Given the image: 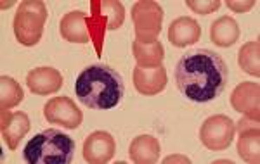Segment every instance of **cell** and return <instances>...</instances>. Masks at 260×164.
I'll list each match as a JSON object with an SVG mask.
<instances>
[{"label": "cell", "mask_w": 260, "mask_h": 164, "mask_svg": "<svg viewBox=\"0 0 260 164\" xmlns=\"http://www.w3.org/2000/svg\"><path fill=\"white\" fill-rule=\"evenodd\" d=\"M163 9L153 0H139L132 7V21L136 28V40L141 44H153L158 40L163 24Z\"/></svg>", "instance_id": "8992f818"}, {"label": "cell", "mask_w": 260, "mask_h": 164, "mask_svg": "<svg viewBox=\"0 0 260 164\" xmlns=\"http://www.w3.org/2000/svg\"><path fill=\"white\" fill-rule=\"evenodd\" d=\"M236 125L229 116L217 114L212 116L201 125L200 140L210 150H225L233 144Z\"/></svg>", "instance_id": "52a82bcc"}, {"label": "cell", "mask_w": 260, "mask_h": 164, "mask_svg": "<svg viewBox=\"0 0 260 164\" xmlns=\"http://www.w3.org/2000/svg\"><path fill=\"white\" fill-rule=\"evenodd\" d=\"M75 140L59 130H44L24 145L23 157L30 164H68L73 161Z\"/></svg>", "instance_id": "3957f363"}, {"label": "cell", "mask_w": 260, "mask_h": 164, "mask_svg": "<svg viewBox=\"0 0 260 164\" xmlns=\"http://www.w3.org/2000/svg\"><path fill=\"white\" fill-rule=\"evenodd\" d=\"M201 36V28L198 21L192 18H177L172 21L169 26V42L174 47H187V45H194Z\"/></svg>", "instance_id": "2e32d148"}, {"label": "cell", "mask_w": 260, "mask_h": 164, "mask_svg": "<svg viewBox=\"0 0 260 164\" xmlns=\"http://www.w3.org/2000/svg\"><path fill=\"white\" fill-rule=\"evenodd\" d=\"M116 144L108 132H94L85 138L83 144V159L90 164H104L115 155Z\"/></svg>", "instance_id": "8fae6325"}, {"label": "cell", "mask_w": 260, "mask_h": 164, "mask_svg": "<svg viewBox=\"0 0 260 164\" xmlns=\"http://www.w3.org/2000/svg\"><path fill=\"white\" fill-rule=\"evenodd\" d=\"M26 85L33 94H37V95L56 94L62 87V74L57 69L49 68V66L37 68L28 73Z\"/></svg>", "instance_id": "9a60e30c"}, {"label": "cell", "mask_w": 260, "mask_h": 164, "mask_svg": "<svg viewBox=\"0 0 260 164\" xmlns=\"http://www.w3.org/2000/svg\"><path fill=\"white\" fill-rule=\"evenodd\" d=\"M30 117L24 112L2 111V137L11 150H16L21 138L30 132Z\"/></svg>", "instance_id": "4fadbf2b"}, {"label": "cell", "mask_w": 260, "mask_h": 164, "mask_svg": "<svg viewBox=\"0 0 260 164\" xmlns=\"http://www.w3.org/2000/svg\"><path fill=\"white\" fill-rule=\"evenodd\" d=\"M231 106L234 111L245 114V117L260 119V87L253 81L240 83L231 94Z\"/></svg>", "instance_id": "9c48e42d"}, {"label": "cell", "mask_w": 260, "mask_h": 164, "mask_svg": "<svg viewBox=\"0 0 260 164\" xmlns=\"http://www.w3.org/2000/svg\"><path fill=\"white\" fill-rule=\"evenodd\" d=\"M23 88L16 79L9 76L0 78V111H9L11 107L23 102Z\"/></svg>", "instance_id": "44dd1931"}, {"label": "cell", "mask_w": 260, "mask_h": 164, "mask_svg": "<svg viewBox=\"0 0 260 164\" xmlns=\"http://www.w3.org/2000/svg\"><path fill=\"white\" fill-rule=\"evenodd\" d=\"M47 6L42 0H24L19 4L14 16L16 40L24 47H33L42 38L45 21H47Z\"/></svg>", "instance_id": "5b68a950"}, {"label": "cell", "mask_w": 260, "mask_h": 164, "mask_svg": "<svg viewBox=\"0 0 260 164\" xmlns=\"http://www.w3.org/2000/svg\"><path fill=\"white\" fill-rule=\"evenodd\" d=\"M169 76L163 66L158 68H139L134 69V87L142 95H156L167 87Z\"/></svg>", "instance_id": "7c38bea8"}, {"label": "cell", "mask_w": 260, "mask_h": 164, "mask_svg": "<svg viewBox=\"0 0 260 164\" xmlns=\"http://www.w3.org/2000/svg\"><path fill=\"white\" fill-rule=\"evenodd\" d=\"M258 52H260V40H250L240 49L238 54V64L245 73L251 74V76H260V62H258Z\"/></svg>", "instance_id": "ffe728a7"}, {"label": "cell", "mask_w": 260, "mask_h": 164, "mask_svg": "<svg viewBox=\"0 0 260 164\" xmlns=\"http://www.w3.org/2000/svg\"><path fill=\"white\" fill-rule=\"evenodd\" d=\"M174 79L177 90L192 102H210L225 90L229 68L219 54L208 49L186 52L175 64Z\"/></svg>", "instance_id": "6da1fadb"}, {"label": "cell", "mask_w": 260, "mask_h": 164, "mask_svg": "<svg viewBox=\"0 0 260 164\" xmlns=\"http://www.w3.org/2000/svg\"><path fill=\"white\" fill-rule=\"evenodd\" d=\"M132 52L139 68H158L161 66L163 57H165V49L160 40L153 42V44H141L136 40L132 44Z\"/></svg>", "instance_id": "d6986e66"}, {"label": "cell", "mask_w": 260, "mask_h": 164, "mask_svg": "<svg viewBox=\"0 0 260 164\" xmlns=\"http://www.w3.org/2000/svg\"><path fill=\"white\" fill-rule=\"evenodd\" d=\"M44 116L49 123L75 130L82 125L83 114L70 97H54L44 106Z\"/></svg>", "instance_id": "ba28073f"}, {"label": "cell", "mask_w": 260, "mask_h": 164, "mask_svg": "<svg viewBox=\"0 0 260 164\" xmlns=\"http://www.w3.org/2000/svg\"><path fill=\"white\" fill-rule=\"evenodd\" d=\"M187 7L191 11H194L196 14H212L213 11H217L220 7L219 0H186Z\"/></svg>", "instance_id": "7402d4cb"}, {"label": "cell", "mask_w": 260, "mask_h": 164, "mask_svg": "<svg viewBox=\"0 0 260 164\" xmlns=\"http://www.w3.org/2000/svg\"><path fill=\"white\" fill-rule=\"evenodd\" d=\"M125 9L118 0H94L90 2V14L87 18L90 42L94 44L98 56L103 54L104 35L108 29H118L123 24Z\"/></svg>", "instance_id": "277c9868"}, {"label": "cell", "mask_w": 260, "mask_h": 164, "mask_svg": "<svg viewBox=\"0 0 260 164\" xmlns=\"http://www.w3.org/2000/svg\"><path fill=\"white\" fill-rule=\"evenodd\" d=\"M238 126V154L243 161L258 164L260 162V132H258V121L245 117L240 119Z\"/></svg>", "instance_id": "30bf717a"}, {"label": "cell", "mask_w": 260, "mask_h": 164, "mask_svg": "<svg viewBox=\"0 0 260 164\" xmlns=\"http://www.w3.org/2000/svg\"><path fill=\"white\" fill-rule=\"evenodd\" d=\"M75 94L85 107L108 111L118 106L123 99V78L110 66H89L78 74L75 81Z\"/></svg>", "instance_id": "7a4b0ae2"}, {"label": "cell", "mask_w": 260, "mask_h": 164, "mask_svg": "<svg viewBox=\"0 0 260 164\" xmlns=\"http://www.w3.org/2000/svg\"><path fill=\"white\" fill-rule=\"evenodd\" d=\"M128 154L137 164H154L160 159V142L153 135H139L130 144Z\"/></svg>", "instance_id": "e0dca14e"}, {"label": "cell", "mask_w": 260, "mask_h": 164, "mask_svg": "<svg viewBox=\"0 0 260 164\" xmlns=\"http://www.w3.org/2000/svg\"><path fill=\"white\" fill-rule=\"evenodd\" d=\"M87 18L89 16L83 11H71L62 16L59 23L61 36L70 44H89V26H87Z\"/></svg>", "instance_id": "5bb4252c"}, {"label": "cell", "mask_w": 260, "mask_h": 164, "mask_svg": "<svg viewBox=\"0 0 260 164\" xmlns=\"http://www.w3.org/2000/svg\"><path fill=\"white\" fill-rule=\"evenodd\" d=\"M210 38L217 47H231L240 38V26L236 19L229 16H222L213 21L210 26Z\"/></svg>", "instance_id": "ac0fdd59"}, {"label": "cell", "mask_w": 260, "mask_h": 164, "mask_svg": "<svg viewBox=\"0 0 260 164\" xmlns=\"http://www.w3.org/2000/svg\"><path fill=\"white\" fill-rule=\"evenodd\" d=\"M163 162H189V159L187 157H180V155H170V157L163 159Z\"/></svg>", "instance_id": "cb8c5ba5"}, {"label": "cell", "mask_w": 260, "mask_h": 164, "mask_svg": "<svg viewBox=\"0 0 260 164\" xmlns=\"http://www.w3.org/2000/svg\"><path fill=\"white\" fill-rule=\"evenodd\" d=\"M255 6V0H228V7L234 12H246Z\"/></svg>", "instance_id": "603a6c76"}]
</instances>
